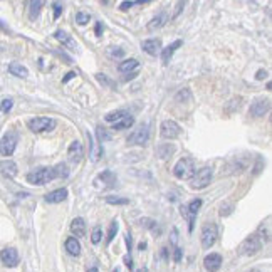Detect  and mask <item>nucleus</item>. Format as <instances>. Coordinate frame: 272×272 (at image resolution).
Here are the masks:
<instances>
[{
    "instance_id": "nucleus-46",
    "label": "nucleus",
    "mask_w": 272,
    "mask_h": 272,
    "mask_svg": "<svg viewBox=\"0 0 272 272\" xmlns=\"http://www.w3.org/2000/svg\"><path fill=\"white\" fill-rule=\"evenodd\" d=\"M103 30H104L103 24H101V22H96V29H94L96 36H98V37H101V36H103Z\"/></svg>"
},
{
    "instance_id": "nucleus-19",
    "label": "nucleus",
    "mask_w": 272,
    "mask_h": 272,
    "mask_svg": "<svg viewBox=\"0 0 272 272\" xmlns=\"http://www.w3.org/2000/svg\"><path fill=\"white\" fill-rule=\"evenodd\" d=\"M182 41H175L170 44L168 47H165V49H161V61L166 64V63H170V59L173 58V54H175V51L178 49V47H182Z\"/></svg>"
},
{
    "instance_id": "nucleus-43",
    "label": "nucleus",
    "mask_w": 272,
    "mask_h": 272,
    "mask_svg": "<svg viewBox=\"0 0 272 272\" xmlns=\"http://www.w3.org/2000/svg\"><path fill=\"white\" fill-rule=\"evenodd\" d=\"M182 256H183V251H182V249H180V247H177V249H175V254H173V261L177 262V264H178L180 261H182Z\"/></svg>"
},
{
    "instance_id": "nucleus-7",
    "label": "nucleus",
    "mask_w": 272,
    "mask_h": 272,
    "mask_svg": "<svg viewBox=\"0 0 272 272\" xmlns=\"http://www.w3.org/2000/svg\"><path fill=\"white\" fill-rule=\"evenodd\" d=\"M160 135L163 139H177L182 135V126L173 120H165L160 126Z\"/></svg>"
},
{
    "instance_id": "nucleus-48",
    "label": "nucleus",
    "mask_w": 272,
    "mask_h": 272,
    "mask_svg": "<svg viewBox=\"0 0 272 272\" xmlns=\"http://www.w3.org/2000/svg\"><path fill=\"white\" fill-rule=\"evenodd\" d=\"M76 76H77V74L74 72V71L68 72V74H66V77L63 79V84H66V82H69V81H71V79H74V77H76Z\"/></svg>"
},
{
    "instance_id": "nucleus-9",
    "label": "nucleus",
    "mask_w": 272,
    "mask_h": 272,
    "mask_svg": "<svg viewBox=\"0 0 272 272\" xmlns=\"http://www.w3.org/2000/svg\"><path fill=\"white\" fill-rule=\"evenodd\" d=\"M0 261L5 267H17L19 266V252L12 247H7L3 251H0Z\"/></svg>"
},
{
    "instance_id": "nucleus-35",
    "label": "nucleus",
    "mask_w": 272,
    "mask_h": 272,
    "mask_svg": "<svg viewBox=\"0 0 272 272\" xmlns=\"http://www.w3.org/2000/svg\"><path fill=\"white\" fill-rule=\"evenodd\" d=\"M200 207H202V200H200V199H195V200H192L190 204L187 205V210H188V212H190L192 215H197V213H199Z\"/></svg>"
},
{
    "instance_id": "nucleus-12",
    "label": "nucleus",
    "mask_w": 272,
    "mask_h": 272,
    "mask_svg": "<svg viewBox=\"0 0 272 272\" xmlns=\"http://www.w3.org/2000/svg\"><path fill=\"white\" fill-rule=\"evenodd\" d=\"M68 156H69V160H71L72 163H79V161L82 160V156H84V148H82V143L76 139V141H72L71 144H69Z\"/></svg>"
},
{
    "instance_id": "nucleus-45",
    "label": "nucleus",
    "mask_w": 272,
    "mask_h": 272,
    "mask_svg": "<svg viewBox=\"0 0 272 272\" xmlns=\"http://www.w3.org/2000/svg\"><path fill=\"white\" fill-rule=\"evenodd\" d=\"M54 52H56V54L59 56L61 59H64V61H66V63H68V64H72V59L69 58V56L66 54V52H59V51H54Z\"/></svg>"
},
{
    "instance_id": "nucleus-32",
    "label": "nucleus",
    "mask_w": 272,
    "mask_h": 272,
    "mask_svg": "<svg viewBox=\"0 0 272 272\" xmlns=\"http://www.w3.org/2000/svg\"><path fill=\"white\" fill-rule=\"evenodd\" d=\"M96 136H98L99 143H104V141H109V139H111V133H108L103 126H98V128H96Z\"/></svg>"
},
{
    "instance_id": "nucleus-42",
    "label": "nucleus",
    "mask_w": 272,
    "mask_h": 272,
    "mask_svg": "<svg viewBox=\"0 0 272 272\" xmlns=\"http://www.w3.org/2000/svg\"><path fill=\"white\" fill-rule=\"evenodd\" d=\"M133 5H138V2H131V0H126V2H121L120 8H121V10H128V8H131Z\"/></svg>"
},
{
    "instance_id": "nucleus-10",
    "label": "nucleus",
    "mask_w": 272,
    "mask_h": 272,
    "mask_svg": "<svg viewBox=\"0 0 272 272\" xmlns=\"http://www.w3.org/2000/svg\"><path fill=\"white\" fill-rule=\"evenodd\" d=\"M150 138V131H148V126H139L138 130H135L133 133L130 135L128 138V143L130 144H144Z\"/></svg>"
},
{
    "instance_id": "nucleus-8",
    "label": "nucleus",
    "mask_w": 272,
    "mask_h": 272,
    "mask_svg": "<svg viewBox=\"0 0 272 272\" xmlns=\"http://www.w3.org/2000/svg\"><path fill=\"white\" fill-rule=\"evenodd\" d=\"M217 237H218L217 225H215L213 222L205 223L204 229H202V247H204V249H210L215 244Z\"/></svg>"
},
{
    "instance_id": "nucleus-25",
    "label": "nucleus",
    "mask_w": 272,
    "mask_h": 272,
    "mask_svg": "<svg viewBox=\"0 0 272 272\" xmlns=\"http://www.w3.org/2000/svg\"><path fill=\"white\" fill-rule=\"evenodd\" d=\"M135 125V118L133 116H125L123 120L120 121H116V123H113V130H118V131H121V130H128L131 128V126Z\"/></svg>"
},
{
    "instance_id": "nucleus-16",
    "label": "nucleus",
    "mask_w": 272,
    "mask_h": 272,
    "mask_svg": "<svg viewBox=\"0 0 272 272\" xmlns=\"http://www.w3.org/2000/svg\"><path fill=\"white\" fill-rule=\"evenodd\" d=\"M68 190L66 188H58V190H52L49 192L46 197H44V200L47 202V204H61V202H64L68 199Z\"/></svg>"
},
{
    "instance_id": "nucleus-53",
    "label": "nucleus",
    "mask_w": 272,
    "mask_h": 272,
    "mask_svg": "<svg viewBox=\"0 0 272 272\" xmlns=\"http://www.w3.org/2000/svg\"><path fill=\"white\" fill-rule=\"evenodd\" d=\"M0 30H8L5 24H2V20H0Z\"/></svg>"
},
{
    "instance_id": "nucleus-5",
    "label": "nucleus",
    "mask_w": 272,
    "mask_h": 272,
    "mask_svg": "<svg viewBox=\"0 0 272 272\" xmlns=\"http://www.w3.org/2000/svg\"><path fill=\"white\" fill-rule=\"evenodd\" d=\"M19 143V135L17 131H7L0 139V155L2 156H12Z\"/></svg>"
},
{
    "instance_id": "nucleus-39",
    "label": "nucleus",
    "mask_w": 272,
    "mask_h": 272,
    "mask_svg": "<svg viewBox=\"0 0 272 272\" xmlns=\"http://www.w3.org/2000/svg\"><path fill=\"white\" fill-rule=\"evenodd\" d=\"M96 79L101 82V84H104V86H109V87H115V82L109 79L106 74H96Z\"/></svg>"
},
{
    "instance_id": "nucleus-2",
    "label": "nucleus",
    "mask_w": 272,
    "mask_h": 272,
    "mask_svg": "<svg viewBox=\"0 0 272 272\" xmlns=\"http://www.w3.org/2000/svg\"><path fill=\"white\" fill-rule=\"evenodd\" d=\"M194 173H195V161L192 158H182L173 166V175L178 180H188L194 177Z\"/></svg>"
},
{
    "instance_id": "nucleus-27",
    "label": "nucleus",
    "mask_w": 272,
    "mask_h": 272,
    "mask_svg": "<svg viewBox=\"0 0 272 272\" xmlns=\"http://www.w3.org/2000/svg\"><path fill=\"white\" fill-rule=\"evenodd\" d=\"M98 180H101L103 183H106L108 187H113L116 183V175L111 172V170H106V172L99 173L98 175Z\"/></svg>"
},
{
    "instance_id": "nucleus-54",
    "label": "nucleus",
    "mask_w": 272,
    "mask_h": 272,
    "mask_svg": "<svg viewBox=\"0 0 272 272\" xmlns=\"http://www.w3.org/2000/svg\"><path fill=\"white\" fill-rule=\"evenodd\" d=\"M87 272H99V271H98V267H91V269L87 271Z\"/></svg>"
},
{
    "instance_id": "nucleus-29",
    "label": "nucleus",
    "mask_w": 272,
    "mask_h": 272,
    "mask_svg": "<svg viewBox=\"0 0 272 272\" xmlns=\"http://www.w3.org/2000/svg\"><path fill=\"white\" fill-rule=\"evenodd\" d=\"M125 116H128V113L125 111V109H118V111H111V113H108L106 116H104V120H106L108 123H116V121H120L123 120Z\"/></svg>"
},
{
    "instance_id": "nucleus-11",
    "label": "nucleus",
    "mask_w": 272,
    "mask_h": 272,
    "mask_svg": "<svg viewBox=\"0 0 272 272\" xmlns=\"http://www.w3.org/2000/svg\"><path fill=\"white\" fill-rule=\"evenodd\" d=\"M269 108H271V101L269 99H257L251 104L249 113H251L254 118H261V116H264L267 111H269Z\"/></svg>"
},
{
    "instance_id": "nucleus-50",
    "label": "nucleus",
    "mask_w": 272,
    "mask_h": 272,
    "mask_svg": "<svg viewBox=\"0 0 272 272\" xmlns=\"http://www.w3.org/2000/svg\"><path fill=\"white\" fill-rule=\"evenodd\" d=\"M109 54H111L113 58H123V54H125V52H123L121 49H118V51H115V49H113L111 52H109Z\"/></svg>"
},
{
    "instance_id": "nucleus-52",
    "label": "nucleus",
    "mask_w": 272,
    "mask_h": 272,
    "mask_svg": "<svg viewBox=\"0 0 272 272\" xmlns=\"http://www.w3.org/2000/svg\"><path fill=\"white\" fill-rule=\"evenodd\" d=\"M136 76H138V72H136V71H135V72H130L128 76L125 77V81H130V79H135Z\"/></svg>"
},
{
    "instance_id": "nucleus-17",
    "label": "nucleus",
    "mask_w": 272,
    "mask_h": 272,
    "mask_svg": "<svg viewBox=\"0 0 272 272\" xmlns=\"http://www.w3.org/2000/svg\"><path fill=\"white\" fill-rule=\"evenodd\" d=\"M54 37L58 39V41L63 44L64 47H68V49H76V47H77V42L74 41V39L69 36L68 32H64V30H56Z\"/></svg>"
},
{
    "instance_id": "nucleus-33",
    "label": "nucleus",
    "mask_w": 272,
    "mask_h": 272,
    "mask_svg": "<svg viewBox=\"0 0 272 272\" xmlns=\"http://www.w3.org/2000/svg\"><path fill=\"white\" fill-rule=\"evenodd\" d=\"M106 202H108L109 205H128L130 204L128 199H123V197H115V195L106 197Z\"/></svg>"
},
{
    "instance_id": "nucleus-24",
    "label": "nucleus",
    "mask_w": 272,
    "mask_h": 272,
    "mask_svg": "<svg viewBox=\"0 0 272 272\" xmlns=\"http://www.w3.org/2000/svg\"><path fill=\"white\" fill-rule=\"evenodd\" d=\"M8 72L12 74V76H17V77H27L29 76V71L25 66H22L19 63H12L8 64Z\"/></svg>"
},
{
    "instance_id": "nucleus-56",
    "label": "nucleus",
    "mask_w": 272,
    "mask_h": 272,
    "mask_svg": "<svg viewBox=\"0 0 272 272\" xmlns=\"http://www.w3.org/2000/svg\"><path fill=\"white\" fill-rule=\"evenodd\" d=\"M136 272H148V269H146V267H141V269H139V271H136Z\"/></svg>"
},
{
    "instance_id": "nucleus-15",
    "label": "nucleus",
    "mask_w": 272,
    "mask_h": 272,
    "mask_svg": "<svg viewBox=\"0 0 272 272\" xmlns=\"http://www.w3.org/2000/svg\"><path fill=\"white\" fill-rule=\"evenodd\" d=\"M143 51L146 52L148 56H153V58H156L158 54L161 52V41L160 39H146V41L143 42Z\"/></svg>"
},
{
    "instance_id": "nucleus-22",
    "label": "nucleus",
    "mask_w": 272,
    "mask_h": 272,
    "mask_svg": "<svg viewBox=\"0 0 272 272\" xmlns=\"http://www.w3.org/2000/svg\"><path fill=\"white\" fill-rule=\"evenodd\" d=\"M138 66H139L138 59H126V61H123V63L118 64V71L130 74V72H135L136 69H138Z\"/></svg>"
},
{
    "instance_id": "nucleus-30",
    "label": "nucleus",
    "mask_w": 272,
    "mask_h": 272,
    "mask_svg": "<svg viewBox=\"0 0 272 272\" xmlns=\"http://www.w3.org/2000/svg\"><path fill=\"white\" fill-rule=\"evenodd\" d=\"M52 168H54L56 178H68L69 177V168L66 163H59V165L52 166Z\"/></svg>"
},
{
    "instance_id": "nucleus-37",
    "label": "nucleus",
    "mask_w": 272,
    "mask_h": 272,
    "mask_svg": "<svg viewBox=\"0 0 272 272\" xmlns=\"http://www.w3.org/2000/svg\"><path fill=\"white\" fill-rule=\"evenodd\" d=\"M101 237H103V230H101V227H94L93 229V234H91V242H93L94 245L101 242Z\"/></svg>"
},
{
    "instance_id": "nucleus-49",
    "label": "nucleus",
    "mask_w": 272,
    "mask_h": 272,
    "mask_svg": "<svg viewBox=\"0 0 272 272\" xmlns=\"http://www.w3.org/2000/svg\"><path fill=\"white\" fill-rule=\"evenodd\" d=\"M264 77H267V71H266V69H261V71H257L256 79H259V81H262Z\"/></svg>"
},
{
    "instance_id": "nucleus-6",
    "label": "nucleus",
    "mask_w": 272,
    "mask_h": 272,
    "mask_svg": "<svg viewBox=\"0 0 272 272\" xmlns=\"http://www.w3.org/2000/svg\"><path fill=\"white\" fill-rule=\"evenodd\" d=\"M262 249V242L257 235H251L239 245V254L240 256H256V254Z\"/></svg>"
},
{
    "instance_id": "nucleus-21",
    "label": "nucleus",
    "mask_w": 272,
    "mask_h": 272,
    "mask_svg": "<svg viewBox=\"0 0 272 272\" xmlns=\"http://www.w3.org/2000/svg\"><path fill=\"white\" fill-rule=\"evenodd\" d=\"M166 20H168V15H166L165 12H161V14H158L156 17L151 19V22L148 24V30H150V32H155V30L161 29L166 24Z\"/></svg>"
},
{
    "instance_id": "nucleus-28",
    "label": "nucleus",
    "mask_w": 272,
    "mask_h": 272,
    "mask_svg": "<svg viewBox=\"0 0 272 272\" xmlns=\"http://www.w3.org/2000/svg\"><path fill=\"white\" fill-rule=\"evenodd\" d=\"M139 223H141L143 227H146V229H150L153 234H158V235L161 234V227L158 225V222H155L153 218H141Z\"/></svg>"
},
{
    "instance_id": "nucleus-47",
    "label": "nucleus",
    "mask_w": 272,
    "mask_h": 272,
    "mask_svg": "<svg viewBox=\"0 0 272 272\" xmlns=\"http://www.w3.org/2000/svg\"><path fill=\"white\" fill-rule=\"evenodd\" d=\"M183 7H185V2H178V3H177V10H175V14H173V19H177L180 12L183 10Z\"/></svg>"
},
{
    "instance_id": "nucleus-26",
    "label": "nucleus",
    "mask_w": 272,
    "mask_h": 272,
    "mask_svg": "<svg viewBox=\"0 0 272 272\" xmlns=\"http://www.w3.org/2000/svg\"><path fill=\"white\" fill-rule=\"evenodd\" d=\"M156 153H158V156L165 160V158H168L170 155H173V153H175V146H173V144H170V143L160 144V146L156 148Z\"/></svg>"
},
{
    "instance_id": "nucleus-13",
    "label": "nucleus",
    "mask_w": 272,
    "mask_h": 272,
    "mask_svg": "<svg viewBox=\"0 0 272 272\" xmlns=\"http://www.w3.org/2000/svg\"><path fill=\"white\" fill-rule=\"evenodd\" d=\"M204 267L207 269V272H217L222 267V256L220 254H208L204 259Z\"/></svg>"
},
{
    "instance_id": "nucleus-14",
    "label": "nucleus",
    "mask_w": 272,
    "mask_h": 272,
    "mask_svg": "<svg viewBox=\"0 0 272 272\" xmlns=\"http://www.w3.org/2000/svg\"><path fill=\"white\" fill-rule=\"evenodd\" d=\"M0 173H2V177H5V178H14V177H17V173H19V168H17L15 161L2 160L0 161Z\"/></svg>"
},
{
    "instance_id": "nucleus-41",
    "label": "nucleus",
    "mask_w": 272,
    "mask_h": 272,
    "mask_svg": "<svg viewBox=\"0 0 272 272\" xmlns=\"http://www.w3.org/2000/svg\"><path fill=\"white\" fill-rule=\"evenodd\" d=\"M52 8H54V19H59V17H61V14H63V10H64L63 3H59V2H54V3H52Z\"/></svg>"
},
{
    "instance_id": "nucleus-51",
    "label": "nucleus",
    "mask_w": 272,
    "mask_h": 272,
    "mask_svg": "<svg viewBox=\"0 0 272 272\" xmlns=\"http://www.w3.org/2000/svg\"><path fill=\"white\" fill-rule=\"evenodd\" d=\"M126 247H128V252H131V235L126 234Z\"/></svg>"
},
{
    "instance_id": "nucleus-58",
    "label": "nucleus",
    "mask_w": 272,
    "mask_h": 272,
    "mask_svg": "<svg viewBox=\"0 0 272 272\" xmlns=\"http://www.w3.org/2000/svg\"><path fill=\"white\" fill-rule=\"evenodd\" d=\"M113 272H120V269H118V267H116V269H115V271H113Z\"/></svg>"
},
{
    "instance_id": "nucleus-44",
    "label": "nucleus",
    "mask_w": 272,
    "mask_h": 272,
    "mask_svg": "<svg viewBox=\"0 0 272 272\" xmlns=\"http://www.w3.org/2000/svg\"><path fill=\"white\" fill-rule=\"evenodd\" d=\"M232 208H234V205H227V207H223V205H222V207H220V215H222V217H223V215H230L232 213Z\"/></svg>"
},
{
    "instance_id": "nucleus-18",
    "label": "nucleus",
    "mask_w": 272,
    "mask_h": 272,
    "mask_svg": "<svg viewBox=\"0 0 272 272\" xmlns=\"http://www.w3.org/2000/svg\"><path fill=\"white\" fill-rule=\"evenodd\" d=\"M66 251L72 257L81 256V244H79L76 237H68V239H66Z\"/></svg>"
},
{
    "instance_id": "nucleus-57",
    "label": "nucleus",
    "mask_w": 272,
    "mask_h": 272,
    "mask_svg": "<svg viewBox=\"0 0 272 272\" xmlns=\"http://www.w3.org/2000/svg\"><path fill=\"white\" fill-rule=\"evenodd\" d=\"M249 272H262V271H259V269H251Z\"/></svg>"
},
{
    "instance_id": "nucleus-40",
    "label": "nucleus",
    "mask_w": 272,
    "mask_h": 272,
    "mask_svg": "<svg viewBox=\"0 0 272 272\" xmlns=\"http://www.w3.org/2000/svg\"><path fill=\"white\" fill-rule=\"evenodd\" d=\"M12 106H14V101H12V99H3L2 103H0V111L8 113L12 109Z\"/></svg>"
},
{
    "instance_id": "nucleus-36",
    "label": "nucleus",
    "mask_w": 272,
    "mask_h": 272,
    "mask_svg": "<svg viewBox=\"0 0 272 272\" xmlns=\"http://www.w3.org/2000/svg\"><path fill=\"white\" fill-rule=\"evenodd\" d=\"M29 5H30V19H36V17L41 14V8H42L44 3L42 2H30Z\"/></svg>"
},
{
    "instance_id": "nucleus-31",
    "label": "nucleus",
    "mask_w": 272,
    "mask_h": 272,
    "mask_svg": "<svg viewBox=\"0 0 272 272\" xmlns=\"http://www.w3.org/2000/svg\"><path fill=\"white\" fill-rule=\"evenodd\" d=\"M180 212H182L183 217L187 218V222H188V230L194 232V225H195V217H197V215H192L190 212H188V210H187V205H183V207L180 208Z\"/></svg>"
},
{
    "instance_id": "nucleus-20",
    "label": "nucleus",
    "mask_w": 272,
    "mask_h": 272,
    "mask_svg": "<svg viewBox=\"0 0 272 272\" xmlns=\"http://www.w3.org/2000/svg\"><path fill=\"white\" fill-rule=\"evenodd\" d=\"M71 232H72L74 235H76V239H77V237H84L86 235V222H84V218H81V217L74 218V220L71 222Z\"/></svg>"
},
{
    "instance_id": "nucleus-1",
    "label": "nucleus",
    "mask_w": 272,
    "mask_h": 272,
    "mask_svg": "<svg viewBox=\"0 0 272 272\" xmlns=\"http://www.w3.org/2000/svg\"><path fill=\"white\" fill-rule=\"evenodd\" d=\"M27 182L30 185H47L49 182L56 178V173H54V168L52 166H42V168H37L34 172L27 173Z\"/></svg>"
},
{
    "instance_id": "nucleus-34",
    "label": "nucleus",
    "mask_w": 272,
    "mask_h": 272,
    "mask_svg": "<svg viewBox=\"0 0 272 272\" xmlns=\"http://www.w3.org/2000/svg\"><path fill=\"white\" fill-rule=\"evenodd\" d=\"M118 234V220H113L111 225H109V230H108V237H106V242L111 244L115 240V237Z\"/></svg>"
},
{
    "instance_id": "nucleus-23",
    "label": "nucleus",
    "mask_w": 272,
    "mask_h": 272,
    "mask_svg": "<svg viewBox=\"0 0 272 272\" xmlns=\"http://www.w3.org/2000/svg\"><path fill=\"white\" fill-rule=\"evenodd\" d=\"M271 218H267L266 223H262L261 227H259V230H257V237L261 239V242H269L271 240Z\"/></svg>"
},
{
    "instance_id": "nucleus-3",
    "label": "nucleus",
    "mask_w": 272,
    "mask_h": 272,
    "mask_svg": "<svg viewBox=\"0 0 272 272\" xmlns=\"http://www.w3.org/2000/svg\"><path fill=\"white\" fill-rule=\"evenodd\" d=\"M212 168H208V166H204V168L200 170H195L194 177L190 178V187L194 188V190H202V188L208 187L210 182H212Z\"/></svg>"
},
{
    "instance_id": "nucleus-55",
    "label": "nucleus",
    "mask_w": 272,
    "mask_h": 272,
    "mask_svg": "<svg viewBox=\"0 0 272 272\" xmlns=\"http://www.w3.org/2000/svg\"><path fill=\"white\" fill-rule=\"evenodd\" d=\"M144 247H146V244H144V242H141V244H139V251H143Z\"/></svg>"
},
{
    "instance_id": "nucleus-38",
    "label": "nucleus",
    "mask_w": 272,
    "mask_h": 272,
    "mask_svg": "<svg viewBox=\"0 0 272 272\" xmlns=\"http://www.w3.org/2000/svg\"><path fill=\"white\" fill-rule=\"evenodd\" d=\"M89 20H91V17H89V14H86V12H77L76 14V22L79 25H86Z\"/></svg>"
},
{
    "instance_id": "nucleus-4",
    "label": "nucleus",
    "mask_w": 272,
    "mask_h": 272,
    "mask_svg": "<svg viewBox=\"0 0 272 272\" xmlns=\"http://www.w3.org/2000/svg\"><path fill=\"white\" fill-rule=\"evenodd\" d=\"M58 126V121L52 120V118H32L27 121V128L32 133H46V131H52Z\"/></svg>"
}]
</instances>
